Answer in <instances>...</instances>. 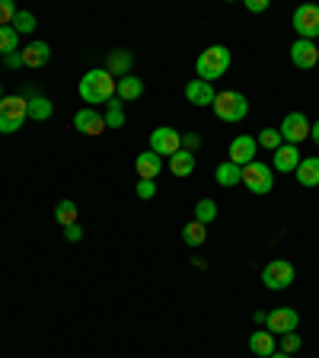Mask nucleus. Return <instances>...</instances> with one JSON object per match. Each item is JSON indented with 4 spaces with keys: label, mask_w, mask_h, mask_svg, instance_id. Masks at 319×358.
Segmentation results:
<instances>
[{
    "label": "nucleus",
    "mask_w": 319,
    "mask_h": 358,
    "mask_svg": "<svg viewBox=\"0 0 319 358\" xmlns=\"http://www.w3.org/2000/svg\"><path fill=\"white\" fill-rule=\"evenodd\" d=\"M255 141H259L265 150H272V154H275V150L284 144V138H281V131H278V128H265V131H262Z\"/></svg>",
    "instance_id": "30"
},
{
    "label": "nucleus",
    "mask_w": 319,
    "mask_h": 358,
    "mask_svg": "<svg viewBox=\"0 0 319 358\" xmlns=\"http://www.w3.org/2000/svg\"><path fill=\"white\" fill-rule=\"evenodd\" d=\"M170 170H172V176H192L195 173V154H188V150L172 154L170 157Z\"/></svg>",
    "instance_id": "23"
},
{
    "label": "nucleus",
    "mask_w": 319,
    "mask_h": 358,
    "mask_svg": "<svg viewBox=\"0 0 319 358\" xmlns=\"http://www.w3.org/2000/svg\"><path fill=\"white\" fill-rule=\"evenodd\" d=\"M26 103H29V115L36 122H45V119H52V103H48V99L45 96H29L26 99Z\"/></svg>",
    "instance_id": "28"
},
{
    "label": "nucleus",
    "mask_w": 319,
    "mask_h": 358,
    "mask_svg": "<svg viewBox=\"0 0 319 358\" xmlns=\"http://www.w3.org/2000/svg\"><path fill=\"white\" fill-rule=\"evenodd\" d=\"M134 170H138V179H156L160 170H163V157H156L154 150H144L134 160Z\"/></svg>",
    "instance_id": "16"
},
{
    "label": "nucleus",
    "mask_w": 319,
    "mask_h": 358,
    "mask_svg": "<svg viewBox=\"0 0 319 358\" xmlns=\"http://www.w3.org/2000/svg\"><path fill=\"white\" fill-rule=\"evenodd\" d=\"M74 128L80 134H103L105 131V115H99L96 109H80L74 115Z\"/></svg>",
    "instance_id": "15"
},
{
    "label": "nucleus",
    "mask_w": 319,
    "mask_h": 358,
    "mask_svg": "<svg viewBox=\"0 0 319 358\" xmlns=\"http://www.w3.org/2000/svg\"><path fill=\"white\" fill-rule=\"evenodd\" d=\"M134 192H138V199H154L156 195V179H138Z\"/></svg>",
    "instance_id": "33"
},
{
    "label": "nucleus",
    "mask_w": 319,
    "mask_h": 358,
    "mask_svg": "<svg viewBox=\"0 0 319 358\" xmlns=\"http://www.w3.org/2000/svg\"><path fill=\"white\" fill-rule=\"evenodd\" d=\"M268 358H290V355H284V352H275V355H268Z\"/></svg>",
    "instance_id": "39"
},
{
    "label": "nucleus",
    "mask_w": 319,
    "mask_h": 358,
    "mask_svg": "<svg viewBox=\"0 0 319 358\" xmlns=\"http://www.w3.org/2000/svg\"><path fill=\"white\" fill-rule=\"evenodd\" d=\"M141 93H144V80H141V77H134V74L121 77L119 87H115V96H119L121 103H134Z\"/></svg>",
    "instance_id": "20"
},
{
    "label": "nucleus",
    "mask_w": 319,
    "mask_h": 358,
    "mask_svg": "<svg viewBox=\"0 0 319 358\" xmlns=\"http://www.w3.org/2000/svg\"><path fill=\"white\" fill-rule=\"evenodd\" d=\"M0 99H3V87H0Z\"/></svg>",
    "instance_id": "40"
},
{
    "label": "nucleus",
    "mask_w": 319,
    "mask_h": 358,
    "mask_svg": "<svg viewBox=\"0 0 319 358\" xmlns=\"http://www.w3.org/2000/svg\"><path fill=\"white\" fill-rule=\"evenodd\" d=\"M7 67H22V55H7Z\"/></svg>",
    "instance_id": "37"
},
{
    "label": "nucleus",
    "mask_w": 319,
    "mask_h": 358,
    "mask_svg": "<svg viewBox=\"0 0 319 358\" xmlns=\"http://www.w3.org/2000/svg\"><path fill=\"white\" fill-rule=\"evenodd\" d=\"M214 115L221 122H243L246 115H249V103H246V96L243 93H237V90H223V93H217V99H214Z\"/></svg>",
    "instance_id": "3"
},
{
    "label": "nucleus",
    "mask_w": 319,
    "mask_h": 358,
    "mask_svg": "<svg viewBox=\"0 0 319 358\" xmlns=\"http://www.w3.org/2000/svg\"><path fill=\"white\" fill-rule=\"evenodd\" d=\"M150 150H154L156 157H172L182 150V134L176 131V128H154L150 131Z\"/></svg>",
    "instance_id": "7"
},
{
    "label": "nucleus",
    "mask_w": 319,
    "mask_h": 358,
    "mask_svg": "<svg viewBox=\"0 0 319 358\" xmlns=\"http://www.w3.org/2000/svg\"><path fill=\"white\" fill-rule=\"evenodd\" d=\"M29 115L26 96H3L0 99V134H16Z\"/></svg>",
    "instance_id": "4"
},
{
    "label": "nucleus",
    "mask_w": 319,
    "mask_h": 358,
    "mask_svg": "<svg viewBox=\"0 0 319 358\" xmlns=\"http://www.w3.org/2000/svg\"><path fill=\"white\" fill-rule=\"evenodd\" d=\"M20 55H22V67H45L48 58H52V48H48V42H29Z\"/></svg>",
    "instance_id": "17"
},
{
    "label": "nucleus",
    "mask_w": 319,
    "mask_h": 358,
    "mask_svg": "<svg viewBox=\"0 0 319 358\" xmlns=\"http://www.w3.org/2000/svg\"><path fill=\"white\" fill-rule=\"evenodd\" d=\"M214 217H217V201L214 199H201L198 205H195V221H198V224H205V227H208Z\"/></svg>",
    "instance_id": "27"
},
{
    "label": "nucleus",
    "mask_w": 319,
    "mask_h": 358,
    "mask_svg": "<svg viewBox=\"0 0 319 358\" xmlns=\"http://www.w3.org/2000/svg\"><path fill=\"white\" fill-rule=\"evenodd\" d=\"M36 16L29 13V10H20V13H16V20H13V29L20 32V36H29V32H36Z\"/></svg>",
    "instance_id": "29"
},
{
    "label": "nucleus",
    "mask_w": 319,
    "mask_h": 358,
    "mask_svg": "<svg viewBox=\"0 0 319 358\" xmlns=\"http://www.w3.org/2000/svg\"><path fill=\"white\" fill-rule=\"evenodd\" d=\"M214 179L221 182V186H237V182H243V166H237V164H230V160H223L221 166L214 170Z\"/></svg>",
    "instance_id": "22"
},
{
    "label": "nucleus",
    "mask_w": 319,
    "mask_h": 358,
    "mask_svg": "<svg viewBox=\"0 0 319 358\" xmlns=\"http://www.w3.org/2000/svg\"><path fill=\"white\" fill-rule=\"evenodd\" d=\"M294 176H297V182L300 186H306V189L319 186V157H304L300 166L294 170Z\"/></svg>",
    "instance_id": "18"
},
{
    "label": "nucleus",
    "mask_w": 319,
    "mask_h": 358,
    "mask_svg": "<svg viewBox=\"0 0 319 358\" xmlns=\"http://www.w3.org/2000/svg\"><path fill=\"white\" fill-rule=\"evenodd\" d=\"M278 131H281L284 144H294V148H297L300 141H306V138H310V119H306L304 112H288Z\"/></svg>",
    "instance_id": "8"
},
{
    "label": "nucleus",
    "mask_w": 319,
    "mask_h": 358,
    "mask_svg": "<svg viewBox=\"0 0 319 358\" xmlns=\"http://www.w3.org/2000/svg\"><path fill=\"white\" fill-rule=\"evenodd\" d=\"M300 150L294 148V144H281V148L272 154V170H278V173H294L300 166Z\"/></svg>",
    "instance_id": "14"
},
{
    "label": "nucleus",
    "mask_w": 319,
    "mask_h": 358,
    "mask_svg": "<svg viewBox=\"0 0 319 358\" xmlns=\"http://www.w3.org/2000/svg\"><path fill=\"white\" fill-rule=\"evenodd\" d=\"M297 323H300V317H297V310H294V307H275L272 313H265L268 333H278V336L297 333Z\"/></svg>",
    "instance_id": "10"
},
{
    "label": "nucleus",
    "mask_w": 319,
    "mask_h": 358,
    "mask_svg": "<svg viewBox=\"0 0 319 358\" xmlns=\"http://www.w3.org/2000/svg\"><path fill=\"white\" fill-rule=\"evenodd\" d=\"M186 99L192 106H214V99H217V90H214V83H208V80H188L186 83Z\"/></svg>",
    "instance_id": "13"
},
{
    "label": "nucleus",
    "mask_w": 319,
    "mask_h": 358,
    "mask_svg": "<svg viewBox=\"0 0 319 358\" xmlns=\"http://www.w3.org/2000/svg\"><path fill=\"white\" fill-rule=\"evenodd\" d=\"M115 87H119V80L105 71V67H96V71H87L80 80V99L83 103H109L112 96H115Z\"/></svg>",
    "instance_id": "1"
},
{
    "label": "nucleus",
    "mask_w": 319,
    "mask_h": 358,
    "mask_svg": "<svg viewBox=\"0 0 319 358\" xmlns=\"http://www.w3.org/2000/svg\"><path fill=\"white\" fill-rule=\"evenodd\" d=\"M290 61H294V67H300V71H310V67H316V61H319L316 42L297 38V42L290 45Z\"/></svg>",
    "instance_id": "12"
},
{
    "label": "nucleus",
    "mask_w": 319,
    "mask_h": 358,
    "mask_svg": "<svg viewBox=\"0 0 319 358\" xmlns=\"http://www.w3.org/2000/svg\"><path fill=\"white\" fill-rule=\"evenodd\" d=\"M249 349H253V355L259 358H268V355H275V333H253L249 336Z\"/></svg>",
    "instance_id": "21"
},
{
    "label": "nucleus",
    "mask_w": 319,
    "mask_h": 358,
    "mask_svg": "<svg viewBox=\"0 0 319 358\" xmlns=\"http://www.w3.org/2000/svg\"><path fill=\"white\" fill-rule=\"evenodd\" d=\"M255 150H259V141H255L253 134H239L230 141V150H227V160L237 166H246L255 160Z\"/></svg>",
    "instance_id": "11"
},
{
    "label": "nucleus",
    "mask_w": 319,
    "mask_h": 358,
    "mask_svg": "<svg viewBox=\"0 0 319 358\" xmlns=\"http://www.w3.org/2000/svg\"><path fill=\"white\" fill-rule=\"evenodd\" d=\"M294 266H290L288 259H272L265 268H262V285H265L268 291H284L294 285Z\"/></svg>",
    "instance_id": "6"
},
{
    "label": "nucleus",
    "mask_w": 319,
    "mask_h": 358,
    "mask_svg": "<svg viewBox=\"0 0 319 358\" xmlns=\"http://www.w3.org/2000/svg\"><path fill=\"white\" fill-rule=\"evenodd\" d=\"M64 237L71 240V243H77V240L83 237V227H80V224H71V227H64Z\"/></svg>",
    "instance_id": "35"
},
{
    "label": "nucleus",
    "mask_w": 319,
    "mask_h": 358,
    "mask_svg": "<svg viewBox=\"0 0 319 358\" xmlns=\"http://www.w3.org/2000/svg\"><path fill=\"white\" fill-rule=\"evenodd\" d=\"M300 345H304V339H300L297 333H284L281 336V352H284V355H294Z\"/></svg>",
    "instance_id": "32"
},
{
    "label": "nucleus",
    "mask_w": 319,
    "mask_h": 358,
    "mask_svg": "<svg viewBox=\"0 0 319 358\" xmlns=\"http://www.w3.org/2000/svg\"><path fill=\"white\" fill-rule=\"evenodd\" d=\"M294 29H297L300 38H306V42H316V36H319V7H313V3H304V7L294 10Z\"/></svg>",
    "instance_id": "9"
},
{
    "label": "nucleus",
    "mask_w": 319,
    "mask_h": 358,
    "mask_svg": "<svg viewBox=\"0 0 319 358\" xmlns=\"http://www.w3.org/2000/svg\"><path fill=\"white\" fill-rule=\"evenodd\" d=\"M243 186L255 195H268L275 189V170L262 160H253V164L243 166Z\"/></svg>",
    "instance_id": "5"
},
{
    "label": "nucleus",
    "mask_w": 319,
    "mask_h": 358,
    "mask_svg": "<svg viewBox=\"0 0 319 358\" xmlns=\"http://www.w3.org/2000/svg\"><path fill=\"white\" fill-rule=\"evenodd\" d=\"M16 3L13 0H0V26H13V20H16Z\"/></svg>",
    "instance_id": "31"
},
{
    "label": "nucleus",
    "mask_w": 319,
    "mask_h": 358,
    "mask_svg": "<svg viewBox=\"0 0 319 358\" xmlns=\"http://www.w3.org/2000/svg\"><path fill=\"white\" fill-rule=\"evenodd\" d=\"M310 138L319 144V122H313V125H310Z\"/></svg>",
    "instance_id": "38"
},
{
    "label": "nucleus",
    "mask_w": 319,
    "mask_h": 358,
    "mask_svg": "<svg viewBox=\"0 0 319 358\" xmlns=\"http://www.w3.org/2000/svg\"><path fill=\"white\" fill-rule=\"evenodd\" d=\"M54 217H58L61 227H71V224H77V205L71 199L58 201V205H54Z\"/></svg>",
    "instance_id": "26"
},
{
    "label": "nucleus",
    "mask_w": 319,
    "mask_h": 358,
    "mask_svg": "<svg viewBox=\"0 0 319 358\" xmlns=\"http://www.w3.org/2000/svg\"><path fill=\"white\" fill-rule=\"evenodd\" d=\"M246 10H249V13H265L268 0H246Z\"/></svg>",
    "instance_id": "36"
},
{
    "label": "nucleus",
    "mask_w": 319,
    "mask_h": 358,
    "mask_svg": "<svg viewBox=\"0 0 319 358\" xmlns=\"http://www.w3.org/2000/svg\"><path fill=\"white\" fill-rule=\"evenodd\" d=\"M182 240H186V246H201L208 240V227L198 221H188L186 227H182Z\"/></svg>",
    "instance_id": "24"
},
{
    "label": "nucleus",
    "mask_w": 319,
    "mask_h": 358,
    "mask_svg": "<svg viewBox=\"0 0 319 358\" xmlns=\"http://www.w3.org/2000/svg\"><path fill=\"white\" fill-rule=\"evenodd\" d=\"M20 48V32L13 26H0V55L7 58V55H16Z\"/></svg>",
    "instance_id": "25"
},
{
    "label": "nucleus",
    "mask_w": 319,
    "mask_h": 358,
    "mask_svg": "<svg viewBox=\"0 0 319 358\" xmlns=\"http://www.w3.org/2000/svg\"><path fill=\"white\" fill-rule=\"evenodd\" d=\"M105 71H109L112 77H128L131 74V52H125V48H119V52H109V58H105Z\"/></svg>",
    "instance_id": "19"
},
{
    "label": "nucleus",
    "mask_w": 319,
    "mask_h": 358,
    "mask_svg": "<svg viewBox=\"0 0 319 358\" xmlns=\"http://www.w3.org/2000/svg\"><path fill=\"white\" fill-rule=\"evenodd\" d=\"M195 71H198V80H221L227 71H230V48L227 45H211V48H205V52L198 55V61H195Z\"/></svg>",
    "instance_id": "2"
},
{
    "label": "nucleus",
    "mask_w": 319,
    "mask_h": 358,
    "mask_svg": "<svg viewBox=\"0 0 319 358\" xmlns=\"http://www.w3.org/2000/svg\"><path fill=\"white\" fill-rule=\"evenodd\" d=\"M198 144H201L198 134H186V138H182V150H188V154H195V150H198Z\"/></svg>",
    "instance_id": "34"
}]
</instances>
